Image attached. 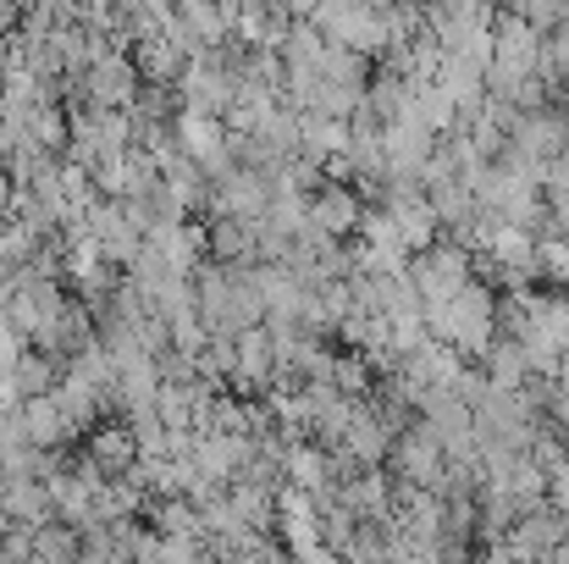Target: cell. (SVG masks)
<instances>
[{"label":"cell","instance_id":"obj_1","mask_svg":"<svg viewBox=\"0 0 569 564\" xmlns=\"http://www.w3.org/2000/svg\"><path fill=\"white\" fill-rule=\"evenodd\" d=\"M426 333L442 338V344H453L459 355H476L481 360V349L498 338V299H492L487 277L476 271L465 288H453L442 299H426Z\"/></svg>","mask_w":569,"mask_h":564},{"label":"cell","instance_id":"obj_2","mask_svg":"<svg viewBox=\"0 0 569 564\" xmlns=\"http://www.w3.org/2000/svg\"><path fill=\"white\" fill-rule=\"evenodd\" d=\"M387 459H392V476H398V482H409V487H431V493H437L442 476H448V459H453V454H448L442 432L420 415V420H409V426L392 437V454H387Z\"/></svg>","mask_w":569,"mask_h":564},{"label":"cell","instance_id":"obj_3","mask_svg":"<svg viewBox=\"0 0 569 564\" xmlns=\"http://www.w3.org/2000/svg\"><path fill=\"white\" fill-rule=\"evenodd\" d=\"M409 277H415V288L426 299H442V294H453V288H465L476 277V260H470V249L459 238H448V244H426L409 260Z\"/></svg>","mask_w":569,"mask_h":564},{"label":"cell","instance_id":"obj_4","mask_svg":"<svg viewBox=\"0 0 569 564\" xmlns=\"http://www.w3.org/2000/svg\"><path fill=\"white\" fill-rule=\"evenodd\" d=\"M509 150H520V156L553 167V161L569 150V111H559V106L520 111V122H515V133H509Z\"/></svg>","mask_w":569,"mask_h":564},{"label":"cell","instance_id":"obj_5","mask_svg":"<svg viewBox=\"0 0 569 564\" xmlns=\"http://www.w3.org/2000/svg\"><path fill=\"white\" fill-rule=\"evenodd\" d=\"M78 89L89 95V106H133L139 89H144V72H139L133 56L111 50V56H100L94 67H83V83H78Z\"/></svg>","mask_w":569,"mask_h":564},{"label":"cell","instance_id":"obj_6","mask_svg":"<svg viewBox=\"0 0 569 564\" xmlns=\"http://www.w3.org/2000/svg\"><path fill=\"white\" fill-rule=\"evenodd\" d=\"M366 199H360V184H349V178H327V184L310 194V221L321 227V232H332V238H355L360 232V221H366Z\"/></svg>","mask_w":569,"mask_h":564},{"label":"cell","instance_id":"obj_7","mask_svg":"<svg viewBox=\"0 0 569 564\" xmlns=\"http://www.w3.org/2000/svg\"><path fill=\"white\" fill-rule=\"evenodd\" d=\"M22 426H28V443H33V448H67V437L83 432V426L72 420V409L56 398V387L22 398Z\"/></svg>","mask_w":569,"mask_h":564},{"label":"cell","instance_id":"obj_8","mask_svg":"<svg viewBox=\"0 0 569 564\" xmlns=\"http://www.w3.org/2000/svg\"><path fill=\"white\" fill-rule=\"evenodd\" d=\"M89 459H94L106 476H128V471L139 465L133 420H94V426H89Z\"/></svg>","mask_w":569,"mask_h":564},{"label":"cell","instance_id":"obj_9","mask_svg":"<svg viewBox=\"0 0 569 564\" xmlns=\"http://www.w3.org/2000/svg\"><path fill=\"white\" fill-rule=\"evenodd\" d=\"M509 11H520L531 28L553 33V28H559V22L569 17V0H509Z\"/></svg>","mask_w":569,"mask_h":564},{"label":"cell","instance_id":"obj_10","mask_svg":"<svg viewBox=\"0 0 569 564\" xmlns=\"http://www.w3.org/2000/svg\"><path fill=\"white\" fill-rule=\"evenodd\" d=\"M548 78H553V83H565L569 78V17L548 33Z\"/></svg>","mask_w":569,"mask_h":564},{"label":"cell","instance_id":"obj_11","mask_svg":"<svg viewBox=\"0 0 569 564\" xmlns=\"http://www.w3.org/2000/svg\"><path fill=\"white\" fill-rule=\"evenodd\" d=\"M282 6H288L293 17H316V11H321V0H282Z\"/></svg>","mask_w":569,"mask_h":564},{"label":"cell","instance_id":"obj_12","mask_svg":"<svg viewBox=\"0 0 569 564\" xmlns=\"http://www.w3.org/2000/svg\"><path fill=\"white\" fill-rule=\"evenodd\" d=\"M11 17H17V0H0V28H6Z\"/></svg>","mask_w":569,"mask_h":564},{"label":"cell","instance_id":"obj_13","mask_svg":"<svg viewBox=\"0 0 569 564\" xmlns=\"http://www.w3.org/2000/svg\"><path fill=\"white\" fill-rule=\"evenodd\" d=\"M415 6H431V0H415Z\"/></svg>","mask_w":569,"mask_h":564}]
</instances>
